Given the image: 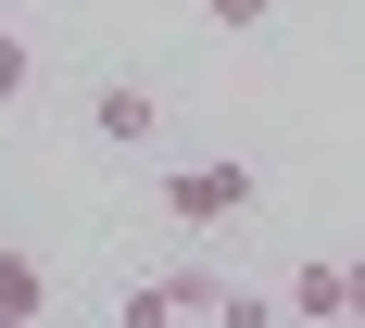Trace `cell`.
Listing matches in <instances>:
<instances>
[{
	"mask_svg": "<svg viewBox=\"0 0 365 328\" xmlns=\"http://www.w3.org/2000/svg\"><path fill=\"white\" fill-rule=\"evenodd\" d=\"M252 202H264V177L240 164V151H202V164L164 177V215H177V227H240Z\"/></svg>",
	"mask_w": 365,
	"mask_h": 328,
	"instance_id": "obj_1",
	"label": "cell"
},
{
	"mask_svg": "<svg viewBox=\"0 0 365 328\" xmlns=\"http://www.w3.org/2000/svg\"><path fill=\"white\" fill-rule=\"evenodd\" d=\"M227 278H202V265H177V278H139V291L113 303V328H189V316H215Z\"/></svg>",
	"mask_w": 365,
	"mask_h": 328,
	"instance_id": "obj_2",
	"label": "cell"
},
{
	"mask_svg": "<svg viewBox=\"0 0 365 328\" xmlns=\"http://www.w3.org/2000/svg\"><path fill=\"white\" fill-rule=\"evenodd\" d=\"M277 303H290V328H340L353 316V253H302Z\"/></svg>",
	"mask_w": 365,
	"mask_h": 328,
	"instance_id": "obj_3",
	"label": "cell"
},
{
	"mask_svg": "<svg viewBox=\"0 0 365 328\" xmlns=\"http://www.w3.org/2000/svg\"><path fill=\"white\" fill-rule=\"evenodd\" d=\"M88 139H113V151H139V139H164V101H151L139 76H101V89H88Z\"/></svg>",
	"mask_w": 365,
	"mask_h": 328,
	"instance_id": "obj_4",
	"label": "cell"
},
{
	"mask_svg": "<svg viewBox=\"0 0 365 328\" xmlns=\"http://www.w3.org/2000/svg\"><path fill=\"white\" fill-rule=\"evenodd\" d=\"M0 316H51V278H38V253H0Z\"/></svg>",
	"mask_w": 365,
	"mask_h": 328,
	"instance_id": "obj_5",
	"label": "cell"
},
{
	"mask_svg": "<svg viewBox=\"0 0 365 328\" xmlns=\"http://www.w3.org/2000/svg\"><path fill=\"white\" fill-rule=\"evenodd\" d=\"M215 328H290V303L277 291H215Z\"/></svg>",
	"mask_w": 365,
	"mask_h": 328,
	"instance_id": "obj_6",
	"label": "cell"
},
{
	"mask_svg": "<svg viewBox=\"0 0 365 328\" xmlns=\"http://www.w3.org/2000/svg\"><path fill=\"white\" fill-rule=\"evenodd\" d=\"M26 89H38V51H26V38H0V101H26Z\"/></svg>",
	"mask_w": 365,
	"mask_h": 328,
	"instance_id": "obj_7",
	"label": "cell"
},
{
	"mask_svg": "<svg viewBox=\"0 0 365 328\" xmlns=\"http://www.w3.org/2000/svg\"><path fill=\"white\" fill-rule=\"evenodd\" d=\"M202 13H215V26H227V38H252V26H264V13H277V0H202Z\"/></svg>",
	"mask_w": 365,
	"mask_h": 328,
	"instance_id": "obj_8",
	"label": "cell"
},
{
	"mask_svg": "<svg viewBox=\"0 0 365 328\" xmlns=\"http://www.w3.org/2000/svg\"><path fill=\"white\" fill-rule=\"evenodd\" d=\"M353 316H365V253H353Z\"/></svg>",
	"mask_w": 365,
	"mask_h": 328,
	"instance_id": "obj_9",
	"label": "cell"
},
{
	"mask_svg": "<svg viewBox=\"0 0 365 328\" xmlns=\"http://www.w3.org/2000/svg\"><path fill=\"white\" fill-rule=\"evenodd\" d=\"M0 328H26V316H0Z\"/></svg>",
	"mask_w": 365,
	"mask_h": 328,
	"instance_id": "obj_10",
	"label": "cell"
}]
</instances>
